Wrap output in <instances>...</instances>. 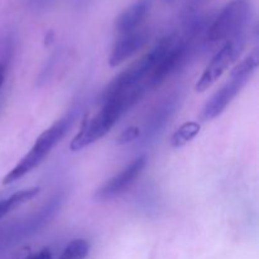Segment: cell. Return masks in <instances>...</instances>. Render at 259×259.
I'll return each mask as SVG.
<instances>
[{"instance_id": "5bb4252c", "label": "cell", "mask_w": 259, "mask_h": 259, "mask_svg": "<svg viewBox=\"0 0 259 259\" xmlns=\"http://www.w3.org/2000/svg\"><path fill=\"white\" fill-rule=\"evenodd\" d=\"M90 252V244L86 239H73L62 250L58 259H86Z\"/></svg>"}, {"instance_id": "3957f363", "label": "cell", "mask_w": 259, "mask_h": 259, "mask_svg": "<svg viewBox=\"0 0 259 259\" xmlns=\"http://www.w3.org/2000/svg\"><path fill=\"white\" fill-rule=\"evenodd\" d=\"M73 120H75V114L70 113L63 116V118L58 119L57 121H55L50 128L46 129L38 137L37 141L34 142L30 151L3 179V184L9 185L12 182L18 181L19 179L24 177L25 175L29 174L33 168H35L50 154V152L60 143L61 139L66 136L68 129L72 125Z\"/></svg>"}, {"instance_id": "8992f818", "label": "cell", "mask_w": 259, "mask_h": 259, "mask_svg": "<svg viewBox=\"0 0 259 259\" xmlns=\"http://www.w3.org/2000/svg\"><path fill=\"white\" fill-rule=\"evenodd\" d=\"M146 164L147 157L144 154L137 157L125 168L121 169L119 174L108 180L100 189L96 190L94 199L98 201H106V200H111L125 192L141 176Z\"/></svg>"}, {"instance_id": "8fae6325", "label": "cell", "mask_w": 259, "mask_h": 259, "mask_svg": "<svg viewBox=\"0 0 259 259\" xmlns=\"http://www.w3.org/2000/svg\"><path fill=\"white\" fill-rule=\"evenodd\" d=\"M40 189L39 187H28V189L20 190V191L15 192V194L10 195L9 197H7L5 200L0 201V215L5 217L7 214H9L12 210L17 209L20 205L25 204L29 200L34 199L38 194H39Z\"/></svg>"}, {"instance_id": "52a82bcc", "label": "cell", "mask_w": 259, "mask_h": 259, "mask_svg": "<svg viewBox=\"0 0 259 259\" xmlns=\"http://www.w3.org/2000/svg\"><path fill=\"white\" fill-rule=\"evenodd\" d=\"M189 53V47L185 42H176L172 45V47L163 55V57L158 61L156 67L149 75L147 80V90L148 89H156L161 86L168 77H171L179 68L184 66L185 61Z\"/></svg>"}, {"instance_id": "9a60e30c", "label": "cell", "mask_w": 259, "mask_h": 259, "mask_svg": "<svg viewBox=\"0 0 259 259\" xmlns=\"http://www.w3.org/2000/svg\"><path fill=\"white\" fill-rule=\"evenodd\" d=\"M139 136H141V129L136 125H131L128 126V128L124 129V131L119 134V137L116 138V143H118L119 146H125V144L132 143L133 141H136Z\"/></svg>"}, {"instance_id": "5b68a950", "label": "cell", "mask_w": 259, "mask_h": 259, "mask_svg": "<svg viewBox=\"0 0 259 259\" xmlns=\"http://www.w3.org/2000/svg\"><path fill=\"white\" fill-rule=\"evenodd\" d=\"M245 46V35L244 37L237 38V39L227 40L222 48L218 51L211 58L207 66L205 67L204 72L197 80L196 91L202 93L211 88L220 77L223 73L228 70L230 65L235 61V58L239 57L240 52Z\"/></svg>"}, {"instance_id": "6da1fadb", "label": "cell", "mask_w": 259, "mask_h": 259, "mask_svg": "<svg viewBox=\"0 0 259 259\" xmlns=\"http://www.w3.org/2000/svg\"><path fill=\"white\" fill-rule=\"evenodd\" d=\"M147 88L144 85L138 86L123 95H119L103 103V108L94 118L89 119V115H85L81 123L80 131L71 141V151H81L85 147L105 137L115 125L119 118L123 115L124 111L131 109L143 96Z\"/></svg>"}, {"instance_id": "4fadbf2b", "label": "cell", "mask_w": 259, "mask_h": 259, "mask_svg": "<svg viewBox=\"0 0 259 259\" xmlns=\"http://www.w3.org/2000/svg\"><path fill=\"white\" fill-rule=\"evenodd\" d=\"M258 66L259 53L257 50H254L233 68L232 72H230V76H233V77H244L249 80L253 73L255 72V70L258 68Z\"/></svg>"}, {"instance_id": "ac0fdd59", "label": "cell", "mask_w": 259, "mask_h": 259, "mask_svg": "<svg viewBox=\"0 0 259 259\" xmlns=\"http://www.w3.org/2000/svg\"><path fill=\"white\" fill-rule=\"evenodd\" d=\"M0 219H2V215H0Z\"/></svg>"}, {"instance_id": "7a4b0ae2", "label": "cell", "mask_w": 259, "mask_h": 259, "mask_svg": "<svg viewBox=\"0 0 259 259\" xmlns=\"http://www.w3.org/2000/svg\"><path fill=\"white\" fill-rule=\"evenodd\" d=\"M175 42H176L175 35H168V37L163 38L148 53H146L143 57L137 60L129 67L121 71L118 76H115L110 81V83L103 91L101 103H105V101L110 100V99L123 95V94L128 93V91L133 90V89L138 88V86L144 85L147 88L146 82L151 72L156 67L158 61L163 57L164 53L172 47Z\"/></svg>"}, {"instance_id": "9c48e42d", "label": "cell", "mask_w": 259, "mask_h": 259, "mask_svg": "<svg viewBox=\"0 0 259 259\" xmlns=\"http://www.w3.org/2000/svg\"><path fill=\"white\" fill-rule=\"evenodd\" d=\"M148 39L149 33L146 29H137L128 34H123L111 48L109 65L111 67H118L119 65L138 53L148 43Z\"/></svg>"}, {"instance_id": "30bf717a", "label": "cell", "mask_w": 259, "mask_h": 259, "mask_svg": "<svg viewBox=\"0 0 259 259\" xmlns=\"http://www.w3.org/2000/svg\"><path fill=\"white\" fill-rule=\"evenodd\" d=\"M152 7V0H137L126 8L115 20L116 32L123 34L141 29L142 23L148 17Z\"/></svg>"}, {"instance_id": "7c38bea8", "label": "cell", "mask_w": 259, "mask_h": 259, "mask_svg": "<svg viewBox=\"0 0 259 259\" xmlns=\"http://www.w3.org/2000/svg\"><path fill=\"white\" fill-rule=\"evenodd\" d=\"M200 129H201V125L197 121H186L172 133L169 143L174 148H181L200 133Z\"/></svg>"}, {"instance_id": "ba28073f", "label": "cell", "mask_w": 259, "mask_h": 259, "mask_svg": "<svg viewBox=\"0 0 259 259\" xmlns=\"http://www.w3.org/2000/svg\"><path fill=\"white\" fill-rule=\"evenodd\" d=\"M248 82V78L244 77H233L230 76V80L225 83L223 88H220L211 98L205 104L204 109L201 111V119L204 121L212 120L218 118L225 109L228 108L233 99L240 93L245 83Z\"/></svg>"}, {"instance_id": "2e32d148", "label": "cell", "mask_w": 259, "mask_h": 259, "mask_svg": "<svg viewBox=\"0 0 259 259\" xmlns=\"http://www.w3.org/2000/svg\"><path fill=\"white\" fill-rule=\"evenodd\" d=\"M24 259H52V252H51L48 248H43V249L28 255V257Z\"/></svg>"}, {"instance_id": "277c9868", "label": "cell", "mask_w": 259, "mask_h": 259, "mask_svg": "<svg viewBox=\"0 0 259 259\" xmlns=\"http://www.w3.org/2000/svg\"><path fill=\"white\" fill-rule=\"evenodd\" d=\"M250 5L248 0H232L218 14L207 30V42L220 43L244 37L249 23Z\"/></svg>"}, {"instance_id": "e0dca14e", "label": "cell", "mask_w": 259, "mask_h": 259, "mask_svg": "<svg viewBox=\"0 0 259 259\" xmlns=\"http://www.w3.org/2000/svg\"><path fill=\"white\" fill-rule=\"evenodd\" d=\"M5 80V65L4 63H0V88L3 86Z\"/></svg>"}]
</instances>
